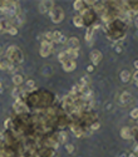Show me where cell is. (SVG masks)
Returning a JSON list of instances; mask_svg holds the SVG:
<instances>
[{
    "label": "cell",
    "mask_w": 138,
    "mask_h": 157,
    "mask_svg": "<svg viewBox=\"0 0 138 157\" xmlns=\"http://www.w3.org/2000/svg\"><path fill=\"white\" fill-rule=\"evenodd\" d=\"M7 58L13 63V64H22L23 60H24V57H23V53H22V50H20L18 47H15V45H10L9 48L7 49Z\"/></svg>",
    "instance_id": "6da1fadb"
},
{
    "label": "cell",
    "mask_w": 138,
    "mask_h": 157,
    "mask_svg": "<svg viewBox=\"0 0 138 157\" xmlns=\"http://www.w3.org/2000/svg\"><path fill=\"white\" fill-rule=\"evenodd\" d=\"M48 14H49L52 22L55 24H60L64 20V12H63V9L60 7H54Z\"/></svg>",
    "instance_id": "7a4b0ae2"
},
{
    "label": "cell",
    "mask_w": 138,
    "mask_h": 157,
    "mask_svg": "<svg viewBox=\"0 0 138 157\" xmlns=\"http://www.w3.org/2000/svg\"><path fill=\"white\" fill-rule=\"evenodd\" d=\"M53 50H54V45H53V43H50V41H45L43 40L40 44V57H43V58H46V57H49Z\"/></svg>",
    "instance_id": "3957f363"
},
{
    "label": "cell",
    "mask_w": 138,
    "mask_h": 157,
    "mask_svg": "<svg viewBox=\"0 0 138 157\" xmlns=\"http://www.w3.org/2000/svg\"><path fill=\"white\" fill-rule=\"evenodd\" d=\"M89 59H91L92 62V65L95 67V65H98L100 62H102L103 59V54H102V52L98 50V49H94L91 52V54H89Z\"/></svg>",
    "instance_id": "277c9868"
},
{
    "label": "cell",
    "mask_w": 138,
    "mask_h": 157,
    "mask_svg": "<svg viewBox=\"0 0 138 157\" xmlns=\"http://www.w3.org/2000/svg\"><path fill=\"white\" fill-rule=\"evenodd\" d=\"M133 101H134V98H133V96H132L129 92H122L121 97H119L121 104H123V106H128V104L133 103Z\"/></svg>",
    "instance_id": "5b68a950"
},
{
    "label": "cell",
    "mask_w": 138,
    "mask_h": 157,
    "mask_svg": "<svg viewBox=\"0 0 138 157\" xmlns=\"http://www.w3.org/2000/svg\"><path fill=\"white\" fill-rule=\"evenodd\" d=\"M99 28V25L98 24H92V25H89V28L87 29V33L86 35H84V39H86V41H88L89 44H91V41L93 40V35H94V31L97 30Z\"/></svg>",
    "instance_id": "8992f818"
},
{
    "label": "cell",
    "mask_w": 138,
    "mask_h": 157,
    "mask_svg": "<svg viewBox=\"0 0 138 157\" xmlns=\"http://www.w3.org/2000/svg\"><path fill=\"white\" fill-rule=\"evenodd\" d=\"M13 108L17 111V113H25V112H28V107H26V104L23 101H20L19 98L13 104Z\"/></svg>",
    "instance_id": "52a82bcc"
},
{
    "label": "cell",
    "mask_w": 138,
    "mask_h": 157,
    "mask_svg": "<svg viewBox=\"0 0 138 157\" xmlns=\"http://www.w3.org/2000/svg\"><path fill=\"white\" fill-rule=\"evenodd\" d=\"M67 45L69 49H76V50H79V47H81V41L77 36H72V38H68L67 40Z\"/></svg>",
    "instance_id": "ba28073f"
},
{
    "label": "cell",
    "mask_w": 138,
    "mask_h": 157,
    "mask_svg": "<svg viewBox=\"0 0 138 157\" xmlns=\"http://www.w3.org/2000/svg\"><path fill=\"white\" fill-rule=\"evenodd\" d=\"M62 68H63V71H64V72L70 73V72H73L77 68V63H76V60H67L65 63H63V64H62Z\"/></svg>",
    "instance_id": "9c48e42d"
},
{
    "label": "cell",
    "mask_w": 138,
    "mask_h": 157,
    "mask_svg": "<svg viewBox=\"0 0 138 157\" xmlns=\"http://www.w3.org/2000/svg\"><path fill=\"white\" fill-rule=\"evenodd\" d=\"M121 137L123 138V140H131V138H133V131H132L129 127L124 126V127H122V129H121Z\"/></svg>",
    "instance_id": "30bf717a"
},
{
    "label": "cell",
    "mask_w": 138,
    "mask_h": 157,
    "mask_svg": "<svg viewBox=\"0 0 138 157\" xmlns=\"http://www.w3.org/2000/svg\"><path fill=\"white\" fill-rule=\"evenodd\" d=\"M12 65H13V63L10 62L7 57H1V58H0V69L1 71H9Z\"/></svg>",
    "instance_id": "8fae6325"
},
{
    "label": "cell",
    "mask_w": 138,
    "mask_h": 157,
    "mask_svg": "<svg viewBox=\"0 0 138 157\" xmlns=\"http://www.w3.org/2000/svg\"><path fill=\"white\" fill-rule=\"evenodd\" d=\"M132 79V73L128 71V69H123L121 72V81L127 84V83H129V81Z\"/></svg>",
    "instance_id": "7c38bea8"
},
{
    "label": "cell",
    "mask_w": 138,
    "mask_h": 157,
    "mask_svg": "<svg viewBox=\"0 0 138 157\" xmlns=\"http://www.w3.org/2000/svg\"><path fill=\"white\" fill-rule=\"evenodd\" d=\"M10 27H12V24H10V20L9 19H7V18L0 19V33H4V31H7Z\"/></svg>",
    "instance_id": "4fadbf2b"
},
{
    "label": "cell",
    "mask_w": 138,
    "mask_h": 157,
    "mask_svg": "<svg viewBox=\"0 0 138 157\" xmlns=\"http://www.w3.org/2000/svg\"><path fill=\"white\" fill-rule=\"evenodd\" d=\"M126 5L129 13H138V1H126Z\"/></svg>",
    "instance_id": "5bb4252c"
},
{
    "label": "cell",
    "mask_w": 138,
    "mask_h": 157,
    "mask_svg": "<svg viewBox=\"0 0 138 157\" xmlns=\"http://www.w3.org/2000/svg\"><path fill=\"white\" fill-rule=\"evenodd\" d=\"M65 52V54H67V57H68V59L69 60H76L77 58H78V55H79V53H78V50H76V49H67V50H64Z\"/></svg>",
    "instance_id": "9a60e30c"
},
{
    "label": "cell",
    "mask_w": 138,
    "mask_h": 157,
    "mask_svg": "<svg viewBox=\"0 0 138 157\" xmlns=\"http://www.w3.org/2000/svg\"><path fill=\"white\" fill-rule=\"evenodd\" d=\"M13 83L15 84V87H19V86H22L23 84V82H24V77L22 74H18V73H15V74L13 76Z\"/></svg>",
    "instance_id": "2e32d148"
},
{
    "label": "cell",
    "mask_w": 138,
    "mask_h": 157,
    "mask_svg": "<svg viewBox=\"0 0 138 157\" xmlns=\"http://www.w3.org/2000/svg\"><path fill=\"white\" fill-rule=\"evenodd\" d=\"M67 140H68V134H67V132H64V131L57 133V142L58 143H65Z\"/></svg>",
    "instance_id": "e0dca14e"
},
{
    "label": "cell",
    "mask_w": 138,
    "mask_h": 157,
    "mask_svg": "<svg viewBox=\"0 0 138 157\" xmlns=\"http://www.w3.org/2000/svg\"><path fill=\"white\" fill-rule=\"evenodd\" d=\"M73 24L76 25L77 28H82L84 25V20H83V18L81 17V15H74L73 17Z\"/></svg>",
    "instance_id": "ac0fdd59"
},
{
    "label": "cell",
    "mask_w": 138,
    "mask_h": 157,
    "mask_svg": "<svg viewBox=\"0 0 138 157\" xmlns=\"http://www.w3.org/2000/svg\"><path fill=\"white\" fill-rule=\"evenodd\" d=\"M40 3H41V5L44 7V9L46 10V13H49L50 10L55 7V5H54V1H52V0H48V1H40Z\"/></svg>",
    "instance_id": "d6986e66"
},
{
    "label": "cell",
    "mask_w": 138,
    "mask_h": 157,
    "mask_svg": "<svg viewBox=\"0 0 138 157\" xmlns=\"http://www.w3.org/2000/svg\"><path fill=\"white\" fill-rule=\"evenodd\" d=\"M73 7H74V9H76L77 12H82L84 8H87L86 5H84V1H82V0H76L74 4H73Z\"/></svg>",
    "instance_id": "ffe728a7"
},
{
    "label": "cell",
    "mask_w": 138,
    "mask_h": 157,
    "mask_svg": "<svg viewBox=\"0 0 138 157\" xmlns=\"http://www.w3.org/2000/svg\"><path fill=\"white\" fill-rule=\"evenodd\" d=\"M52 34H53V43H59L62 39V35H63L62 31L54 30V31H52Z\"/></svg>",
    "instance_id": "44dd1931"
},
{
    "label": "cell",
    "mask_w": 138,
    "mask_h": 157,
    "mask_svg": "<svg viewBox=\"0 0 138 157\" xmlns=\"http://www.w3.org/2000/svg\"><path fill=\"white\" fill-rule=\"evenodd\" d=\"M25 86H26V89H28L29 92H30V91L36 89V84H35V82H34L33 79H28V81H26Z\"/></svg>",
    "instance_id": "7402d4cb"
},
{
    "label": "cell",
    "mask_w": 138,
    "mask_h": 157,
    "mask_svg": "<svg viewBox=\"0 0 138 157\" xmlns=\"http://www.w3.org/2000/svg\"><path fill=\"white\" fill-rule=\"evenodd\" d=\"M99 128H100V123H99L98 121H94L93 123L89 124V131H91V132H94V131H98Z\"/></svg>",
    "instance_id": "603a6c76"
},
{
    "label": "cell",
    "mask_w": 138,
    "mask_h": 157,
    "mask_svg": "<svg viewBox=\"0 0 138 157\" xmlns=\"http://www.w3.org/2000/svg\"><path fill=\"white\" fill-rule=\"evenodd\" d=\"M58 59H59V62L62 63V64H63V63H65L67 60H69L67 54H65V52H60L59 55H58Z\"/></svg>",
    "instance_id": "cb8c5ba5"
},
{
    "label": "cell",
    "mask_w": 138,
    "mask_h": 157,
    "mask_svg": "<svg viewBox=\"0 0 138 157\" xmlns=\"http://www.w3.org/2000/svg\"><path fill=\"white\" fill-rule=\"evenodd\" d=\"M44 40L45 41H50V43H53V34L52 31H46V33H44Z\"/></svg>",
    "instance_id": "d4e9b609"
},
{
    "label": "cell",
    "mask_w": 138,
    "mask_h": 157,
    "mask_svg": "<svg viewBox=\"0 0 138 157\" xmlns=\"http://www.w3.org/2000/svg\"><path fill=\"white\" fill-rule=\"evenodd\" d=\"M129 116H131L132 119H138V108L137 107L132 109L131 113H129Z\"/></svg>",
    "instance_id": "484cf974"
},
{
    "label": "cell",
    "mask_w": 138,
    "mask_h": 157,
    "mask_svg": "<svg viewBox=\"0 0 138 157\" xmlns=\"http://www.w3.org/2000/svg\"><path fill=\"white\" fill-rule=\"evenodd\" d=\"M7 33H9L10 35H17L18 34V29H17V27H14V25H12L8 30H7Z\"/></svg>",
    "instance_id": "4316f807"
},
{
    "label": "cell",
    "mask_w": 138,
    "mask_h": 157,
    "mask_svg": "<svg viewBox=\"0 0 138 157\" xmlns=\"http://www.w3.org/2000/svg\"><path fill=\"white\" fill-rule=\"evenodd\" d=\"M65 150L68 153H73L76 147H74V145H72V143H65Z\"/></svg>",
    "instance_id": "83f0119b"
},
{
    "label": "cell",
    "mask_w": 138,
    "mask_h": 157,
    "mask_svg": "<svg viewBox=\"0 0 138 157\" xmlns=\"http://www.w3.org/2000/svg\"><path fill=\"white\" fill-rule=\"evenodd\" d=\"M132 78H133V81H134L136 87H138V71H136V72L133 73V76H132Z\"/></svg>",
    "instance_id": "f1b7e54d"
},
{
    "label": "cell",
    "mask_w": 138,
    "mask_h": 157,
    "mask_svg": "<svg viewBox=\"0 0 138 157\" xmlns=\"http://www.w3.org/2000/svg\"><path fill=\"white\" fill-rule=\"evenodd\" d=\"M19 94H20V89H19V88H15V89L13 91V94H12V96L14 97V98H19Z\"/></svg>",
    "instance_id": "f546056e"
},
{
    "label": "cell",
    "mask_w": 138,
    "mask_h": 157,
    "mask_svg": "<svg viewBox=\"0 0 138 157\" xmlns=\"http://www.w3.org/2000/svg\"><path fill=\"white\" fill-rule=\"evenodd\" d=\"M67 40H68V38H67L64 34H63V35H62V39H60V41H59V44H67Z\"/></svg>",
    "instance_id": "4dcf8cb0"
},
{
    "label": "cell",
    "mask_w": 138,
    "mask_h": 157,
    "mask_svg": "<svg viewBox=\"0 0 138 157\" xmlns=\"http://www.w3.org/2000/svg\"><path fill=\"white\" fill-rule=\"evenodd\" d=\"M114 50H115V53H122V47L119 44L114 45Z\"/></svg>",
    "instance_id": "1f68e13d"
},
{
    "label": "cell",
    "mask_w": 138,
    "mask_h": 157,
    "mask_svg": "<svg viewBox=\"0 0 138 157\" xmlns=\"http://www.w3.org/2000/svg\"><path fill=\"white\" fill-rule=\"evenodd\" d=\"M10 122H12V119H10V118H8L7 121L4 122V126H5V128H9V127H10Z\"/></svg>",
    "instance_id": "d6a6232c"
},
{
    "label": "cell",
    "mask_w": 138,
    "mask_h": 157,
    "mask_svg": "<svg viewBox=\"0 0 138 157\" xmlns=\"http://www.w3.org/2000/svg\"><path fill=\"white\" fill-rule=\"evenodd\" d=\"M93 71H94V67H93L92 64H89V65L87 67V72H88V73H93Z\"/></svg>",
    "instance_id": "836d02e7"
},
{
    "label": "cell",
    "mask_w": 138,
    "mask_h": 157,
    "mask_svg": "<svg viewBox=\"0 0 138 157\" xmlns=\"http://www.w3.org/2000/svg\"><path fill=\"white\" fill-rule=\"evenodd\" d=\"M133 65H134V68H136V71H138V59H136V60L133 62Z\"/></svg>",
    "instance_id": "e575fe53"
},
{
    "label": "cell",
    "mask_w": 138,
    "mask_h": 157,
    "mask_svg": "<svg viewBox=\"0 0 138 157\" xmlns=\"http://www.w3.org/2000/svg\"><path fill=\"white\" fill-rule=\"evenodd\" d=\"M134 25H136V28L138 29V17L134 18Z\"/></svg>",
    "instance_id": "d590c367"
},
{
    "label": "cell",
    "mask_w": 138,
    "mask_h": 157,
    "mask_svg": "<svg viewBox=\"0 0 138 157\" xmlns=\"http://www.w3.org/2000/svg\"><path fill=\"white\" fill-rule=\"evenodd\" d=\"M4 92V87H3V83L0 82V93H3Z\"/></svg>",
    "instance_id": "8d00e7d4"
},
{
    "label": "cell",
    "mask_w": 138,
    "mask_h": 157,
    "mask_svg": "<svg viewBox=\"0 0 138 157\" xmlns=\"http://www.w3.org/2000/svg\"><path fill=\"white\" fill-rule=\"evenodd\" d=\"M127 157H137V155H136L134 152H132V153H129V155L127 156Z\"/></svg>",
    "instance_id": "74e56055"
},
{
    "label": "cell",
    "mask_w": 138,
    "mask_h": 157,
    "mask_svg": "<svg viewBox=\"0 0 138 157\" xmlns=\"http://www.w3.org/2000/svg\"><path fill=\"white\" fill-rule=\"evenodd\" d=\"M119 157H127V153L126 152H123V153H121V156Z\"/></svg>",
    "instance_id": "f35d334b"
},
{
    "label": "cell",
    "mask_w": 138,
    "mask_h": 157,
    "mask_svg": "<svg viewBox=\"0 0 138 157\" xmlns=\"http://www.w3.org/2000/svg\"><path fill=\"white\" fill-rule=\"evenodd\" d=\"M137 126H138V119H137Z\"/></svg>",
    "instance_id": "ab89813d"
},
{
    "label": "cell",
    "mask_w": 138,
    "mask_h": 157,
    "mask_svg": "<svg viewBox=\"0 0 138 157\" xmlns=\"http://www.w3.org/2000/svg\"><path fill=\"white\" fill-rule=\"evenodd\" d=\"M54 157H57V156H54Z\"/></svg>",
    "instance_id": "60d3db41"
}]
</instances>
